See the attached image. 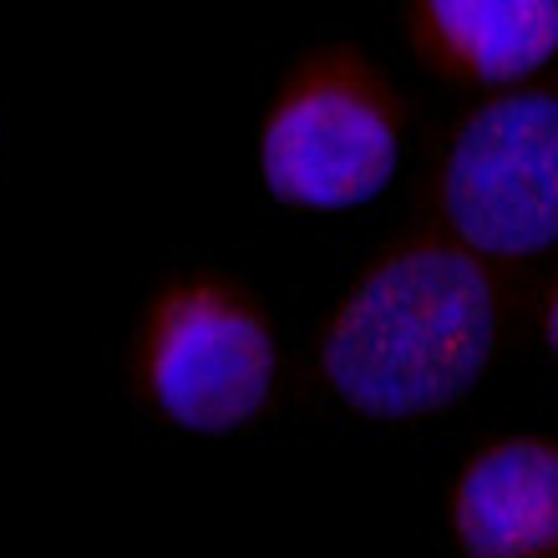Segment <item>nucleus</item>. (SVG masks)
<instances>
[{
    "label": "nucleus",
    "mask_w": 558,
    "mask_h": 558,
    "mask_svg": "<svg viewBox=\"0 0 558 558\" xmlns=\"http://www.w3.org/2000/svg\"><path fill=\"white\" fill-rule=\"evenodd\" d=\"M544 340H548V351L558 355V275L548 279V290H544Z\"/></svg>",
    "instance_id": "7"
},
{
    "label": "nucleus",
    "mask_w": 558,
    "mask_h": 558,
    "mask_svg": "<svg viewBox=\"0 0 558 558\" xmlns=\"http://www.w3.org/2000/svg\"><path fill=\"white\" fill-rule=\"evenodd\" d=\"M407 36L426 72L508 87L558 57V0H407Z\"/></svg>",
    "instance_id": "6"
},
{
    "label": "nucleus",
    "mask_w": 558,
    "mask_h": 558,
    "mask_svg": "<svg viewBox=\"0 0 558 558\" xmlns=\"http://www.w3.org/2000/svg\"><path fill=\"white\" fill-rule=\"evenodd\" d=\"M407 143V102L355 46H315L269 97L259 173L305 214L355 208L381 189Z\"/></svg>",
    "instance_id": "3"
},
{
    "label": "nucleus",
    "mask_w": 558,
    "mask_h": 558,
    "mask_svg": "<svg viewBox=\"0 0 558 558\" xmlns=\"http://www.w3.org/2000/svg\"><path fill=\"white\" fill-rule=\"evenodd\" d=\"M275 386V325L239 279L183 275L147 300L133 336V391L153 416L223 437L265 412Z\"/></svg>",
    "instance_id": "2"
},
{
    "label": "nucleus",
    "mask_w": 558,
    "mask_h": 558,
    "mask_svg": "<svg viewBox=\"0 0 558 558\" xmlns=\"http://www.w3.org/2000/svg\"><path fill=\"white\" fill-rule=\"evenodd\" d=\"M508 320V284L447 229L391 239L340 294L320 330V381L351 412L412 422L452 407L487 371Z\"/></svg>",
    "instance_id": "1"
},
{
    "label": "nucleus",
    "mask_w": 558,
    "mask_h": 558,
    "mask_svg": "<svg viewBox=\"0 0 558 558\" xmlns=\"http://www.w3.org/2000/svg\"><path fill=\"white\" fill-rule=\"evenodd\" d=\"M462 554L558 558V441L498 437L462 462L447 493Z\"/></svg>",
    "instance_id": "5"
},
{
    "label": "nucleus",
    "mask_w": 558,
    "mask_h": 558,
    "mask_svg": "<svg viewBox=\"0 0 558 558\" xmlns=\"http://www.w3.org/2000/svg\"><path fill=\"white\" fill-rule=\"evenodd\" d=\"M432 223L523 265L558 244V87H508L452 128L426 183Z\"/></svg>",
    "instance_id": "4"
}]
</instances>
